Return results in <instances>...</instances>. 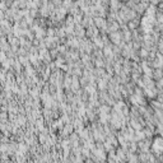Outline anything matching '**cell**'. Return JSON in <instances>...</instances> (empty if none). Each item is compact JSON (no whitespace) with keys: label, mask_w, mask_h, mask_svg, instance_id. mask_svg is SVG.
I'll use <instances>...</instances> for the list:
<instances>
[{"label":"cell","mask_w":163,"mask_h":163,"mask_svg":"<svg viewBox=\"0 0 163 163\" xmlns=\"http://www.w3.org/2000/svg\"><path fill=\"white\" fill-rule=\"evenodd\" d=\"M153 149L156 150V152H158V153L163 150V139H162V138H157L156 140H154Z\"/></svg>","instance_id":"1"},{"label":"cell","mask_w":163,"mask_h":163,"mask_svg":"<svg viewBox=\"0 0 163 163\" xmlns=\"http://www.w3.org/2000/svg\"><path fill=\"white\" fill-rule=\"evenodd\" d=\"M120 38H121V36H120V33H117V32H114V33L111 34V40L114 41V42H118L120 41Z\"/></svg>","instance_id":"2"},{"label":"cell","mask_w":163,"mask_h":163,"mask_svg":"<svg viewBox=\"0 0 163 163\" xmlns=\"http://www.w3.org/2000/svg\"><path fill=\"white\" fill-rule=\"evenodd\" d=\"M96 24L98 26V27H101V26L105 24V20H103L102 18H96Z\"/></svg>","instance_id":"3"},{"label":"cell","mask_w":163,"mask_h":163,"mask_svg":"<svg viewBox=\"0 0 163 163\" xmlns=\"http://www.w3.org/2000/svg\"><path fill=\"white\" fill-rule=\"evenodd\" d=\"M144 138V133L143 131H138L136 133V139H138V140H140V139H143Z\"/></svg>","instance_id":"4"},{"label":"cell","mask_w":163,"mask_h":163,"mask_svg":"<svg viewBox=\"0 0 163 163\" xmlns=\"http://www.w3.org/2000/svg\"><path fill=\"white\" fill-rule=\"evenodd\" d=\"M141 56H147V50H141Z\"/></svg>","instance_id":"5"},{"label":"cell","mask_w":163,"mask_h":163,"mask_svg":"<svg viewBox=\"0 0 163 163\" xmlns=\"http://www.w3.org/2000/svg\"><path fill=\"white\" fill-rule=\"evenodd\" d=\"M159 84H161L162 87H163V79H161V82H159Z\"/></svg>","instance_id":"6"}]
</instances>
